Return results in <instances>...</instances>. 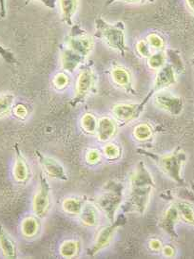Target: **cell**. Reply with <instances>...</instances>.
Segmentation results:
<instances>
[{
  "instance_id": "obj_1",
  "label": "cell",
  "mask_w": 194,
  "mask_h": 259,
  "mask_svg": "<svg viewBox=\"0 0 194 259\" xmlns=\"http://www.w3.org/2000/svg\"><path fill=\"white\" fill-rule=\"evenodd\" d=\"M131 190L120 209L123 213L144 214L148 209L152 191L156 187L154 179L144 161H139L131 176Z\"/></svg>"
},
{
  "instance_id": "obj_2",
  "label": "cell",
  "mask_w": 194,
  "mask_h": 259,
  "mask_svg": "<svg viewBox=\"0 0 194 259\" xmlns=\"http://www.w3.org/2000/svg\"><path fill=\"white\" fill-rule=\"evenodd\" d=\"M94 37L101 40L107 46L125 56L128 51L125 36V23L117 21L109 23L101 16L94 20Z\"/></svg>"
},
{
  "instance_id": "obj_3",
  "label": "cell",
  "mask_w": 194,
  "mask_h": 259,
  "mask_svg": "<svg viewBox=\"0 0 194 259\" xmlns=\"http://www.w3.org/2000/svg\"><path fill=\"white\" fill-rule=\"evenodd\" d=\"M137 151L141 155H144L153 160L157 166L162 170L164 174L168 176L172 181L181 185L185 184V179L182 175V170L187 160V156L184 150L177 149L174 152L167 155H157L145 149H137Z\"/></svg>"
},
{
  "instance_id": "obj_4",
  "label": "cell",
  "mask_w": 194,
  "mask_h": 259,
  "mask_svg": "<svg viewBox=\"0 0 194 259\" xmlns=\"http://www.w3.org/2000/svg\"><path fill=\"white\" fill-rule=\"evenodd\" d=\"M124 190L123 183L109 181L104 185L101 193L96 198L98 210L106 215L109 222L115 220L117 212L124 201Z\"/></svg>"
},
{
  "instance_id": "obj_5",
  "label": "cell",
  "mask_w": 194,
  "mask_h": 259,
  "mask_svg": "<svg viewBox=\"0 0 194 259\" xmlns=\"http://www.w3.org/2000/svg\"><path fill=\"white\" fill-rule=\"evenodd\" d=\"M96 82V75L93 69V62H88L80 67V71L76 80L75 95L70 102L72 107H77L79 104L83 103L88 95L93 91Z\"/></svg>"
},
{
  "instance_id": "obj_6",
  "label": "cell",
  "mask_w": 194,
  "mask_h": 259,
  "mask_svg": "<svg viewBox=\"0 0 194 259\" xmlns=\"http://www.w3.org/2000/svg\"><path fill=\"white\" fill-rule=\"evenodd\" d=\"M176 74H177L176 70L170 63H167L161 69L157 70V74H156L152 88L148 92V94L145 96L143 101L138 104V111H139L140 114H142L145 107L148 105L149 100L153 97V95L156 93L176 84V82H177Z\"/></svg>"
},
{
  "instance_id": "obj_7",
  "label": "cell",
  "mask_w": 194,
  "mask_h": 259,
  "mask_svg": "<svg viewBox=\"0 0 194 259\" xmlns=\"http://www.w3.org/2000/svg\"><path fill=\"white\" fill-rule=\"evenodd\" d=\"M127 222V218L125 217V213L118 214L115 220L109 222V225L104 226L103 228L98 232L96 239L91 248L88 249L87 254L91 257L95 256L97 253L106 249L109 244L111 243L114 235L117 230L123 227Z\"/></svg>"
},
{
  "instance_id": "obj_8",
  "label": "cell",
  "mask_w": 194,
  "mask_h": 259,
  "mask_svg": "<svg viewBox=\"0 0 194 259\" xmlns=\"http://www.w3.org/2000/svg\"><path fill=\"white\" fill-rule=\"evenodd\" d=\"M70 28V33L65 38V45L87 59L94 47L93 37L78 24H73Z\"/></svg>"
},
{
  "instance_id": "obj_9",
  "label": "cell",
  "mask_w": 194,
  "mask_h": 259,
  "mask_svg": "<svg viewBox=\"0 0 194 259\" xmlns=\"http://www.w3.org/2000/svg\"><path fill=\"white\" fill-rule=\"evenodd\" d=\"M52 203V191L50 183L47 180L44 172L39 174V184L37 193L34 195L32 200V208L34 214L38 219L45 218L51 208Z\"/></svg>"
},
{
  "instance_id": "obj_10",
  "label": "cell",
  "mask_w": 194,
  "mask_h": 259,
  "mask_svg": "<svg viewBox=\"0 0 194 259\" xmlns=\"http://www.w3.org/2000/svg\"><path fill=\"white\" fill-rule=\"evenodd\" d=\"M154 104L157 107L168 112L172 116H178L183 112L184 102L183 99L168 92H158L153 95Z\"/></svg>"
},
{
  "instance_id": "obj_11",
  "label": "cell",
  "mask_w": 194,
  "mask_h": 259,
  "mask_svg": "<svg viewBox=\"0 0 194 259\" xmlns=\"http://www.w3.org/2000/svg\"><path fill=\"white\" fill-rule=\"evenodd\" d=\"M35 156L45 174L54 178L55 180H59L62 182H66L69 180V177L67 175L65 168L58 160H55L54 158L48 157L38 150L35 151Z\"/></svg>"
},
{
  "instance_id": "obj_12",
  "label": "cell",
  "mask_w": 194,
  "mask_h": 259,
  "mask_svg": "<svg viewBox=\"0 0 194 259\" xmlns=\"http://www.w3.org/2000/svg\"><path fill=\"white\" fill-rule=\"evenodd\" d=\"M179 220H180V217H179L178 211L175 205L172 203L164 213L163 217L159 221L158 225L164 233H166L171 239H177L178 234L175 227Z\"/></svg>"
},
{
  "instance_id": "obj_13",
  "label": "cell",
  "mask_w": 194,
  "mask_h": 259,
  "mask_svg": "<svg viewBox=\"0 0 194 259\" xmlns=\"http://www.w3.org/2000/svg\"><path fill=\"white\" fill-rule=\"evenodd\" d=\"M85 60V57L74 52L69 47L65 46L61 48L60 64L65 72L73 73L79 67L82 66Z\"/></svg>"
},
{
  "instance_id": "obj_14",
  "label": "cell",
  "mask_w": 194,
  "mask_h": 259,
  "mask_svg": "<svg viewBox=\"0 0 194 259\" xmlns=\"http://www.w3.org/2000/svg\"><path fill=\"white\" fill-rule=\"evenodd\" d=\"M112 114L119 122L129 123L139 118L138 104H118L112 107Z\"/></svg>"
},
{
  "instance_id": "obj_15",
  "label": "cell",
  "mask_w": 194,
  "mask_h": 259,
  "mask_svg": "<svg viewBox=\"0 0 194 259\" xmlns=\"http://www.w3.org/2000/svg\"><path fill=\"white\" fill-rule=\"evenodd\" d=\"M15 153H16V160H15V165L13 174L16 182L18 183H26L30 179L31 176V170L30 166L27 162V160L24 157L23 153L19 149V146L17 144L15 145Z\"/></svg>"
},
{
  "instance_id": "obj_16",
  "label": "cell",
  "mask_w": 194,
  "mask_h": 259,
  "mask_svg": "<svg viewBox=\"0 0 194 259\" xmlns=\"http://www.w3.org/2000/svg\"><path fill=\"white\" fill-rule=\"evenodd\" d=\"M117 132V123L115 120L110 117H103L98 120L95 134L100 142H109V140L115 136Z\"/></svg>"
},
{
  "instance_id": "obj_17",
  "label": "cell",
  "mask_w": 194,
  "mask_h": 259,
  "mask_svg": "<svg viewBox=\"0 0 194 259\" xmlns=\"http://www.w3.org/2000/svg\"><path fill=\"white\" fill-rule=\"evenodd\" d=\"M0 251L6 258L17 257V247L14 238L10 236L7 230L0 224Z\"/></svg>"
},
{
  "instance_id": "obj_18",
  "label": "cell",
  "mask_w": 194,
  "mask_h": 259,
  "mask_svg": "<svg viewBox=\"0 0 194 259\" xmlns=\"http://www.w3.org/2000/svg\"><path fill=\"white\" fill-rule=\"evenodd\" d=\"M110 76L113 83L126 91L132 90V74L130 70L122 66H115L111 69Z\"/></svg>"
},
{
  "instance_id": "obj_19",
  "label": "cell",
  "mask_w": 194,
  "mask_h": 259,
  "mask_svg": "<svg viewBox=\"0 0 194 259\" xmlns=\"http://www.w3.org/2000/svg\"><path fill=\"white\" fill-rule=\"evenodd\" d=\"M58 5L63 22L71 27L73 25V17L77 13L79 0H58Z\"/></svg>"
},
{
  "instance_id": "obj_20",
  "label": "cell",
  "mask_w": 194,
  "mask_h": 259,
  "mask_svg": "<svg viewBox=\"0 0 194 259\" xmlns=\"http://www.w3.org/2000/svg\"><path fill=\"white\" fill-rule=\"evenodd\" d=\"M78 217L85 226L94 227L98 223V208L96 204L85 203Z\"/></svg>"
},
{
  "instance_id": "obj_21",
  "label": "cell",
  "mask_w": 194,
  "mask_h": 259,
  "mask_svg": "<svg viewBox=\"0 0 194 259\" xmlns=\"http://www.w3.org/2000/svg\"><path fill=\"white\" fill-rule=\"evenodd\" d=\"M173 204L178 211L180 219L194 226V206L188 200L181 198L174 200Z\"/></svg>"
},
{
  "instance_id": "obj_22",
  "label": "cell",
  "mask_w": 194,
  "mask_h": 259,
  "mask_svg": "<svg viewBox=\"0 0 194 259\" xmlns=\"http://www.w3.org/2000/svg\"><path fill=\"white\" fill-rule=\"evenodd\" d=\"M40 230V223L38 218L35 217H28L25 218L21 222V233L27 238H32L37 236Z\"/></svg>"
},
{
  "instance_id": "obj_23",
  "label": "cell",
  "mask_w": 194,
  "mask_h": 259,
  "mask_svg": "<svg viewBox=\"0 0 194 259\" xmlns=\"http://www.w3.org/2000/svg\"><path fill=\"white\" fill-rule=\"evenodd\" d=\"M85 201L79 198H67L63 200L62 208L65 213H69L71 215H78Z\"/></svg>"
},
{
  "instance_id": "obj_24",
  "label": "cell",
  "mask_w": 194,
  "mask_h": 259,
  "mask_svg": "<svg viewBox=\"0 0 194 259\" xmlns=\"http://www.w3.org/2000/svg\"><path fill=\"white\" fill-rule=\"evenodd\" d=\"M80 250V243L73 240H66L59 247V253L64 258H73L75 257Z\"/></svg>"
},
{
  "instance_id": "obj_25",
  "label": "cell",
  "mask_w": 194,
  "mask_h": 259,
  "mask_svg": "<svg viewBox=\"0 0 194 259\" xmlns=\"http://www.w3.org/2000/svg\"><path fill=\"white\" fill-rule=\"evenodd\" d=\"M148 66L153 70H158L167 64V54L165 50L156 51V53L150 54L148 58Z\"/></svg>"
},
{
  "instance_id": "obj_26",
  "label": "cell",
  "mask_w": 194,
  "mask_h": 259,
  "mask_svg": "<svg viewBox=\"0 0 194 259\" xmlns=\"http://www.w3.org/2000/svg\"><path fill=\"white\" fill-rule=\"evenodd\" d=\"M165 52L167 54V59L170 60V64L176 70V72L177 73L183 72L185 70V66L178 51L173 49H168Z\"/></svg>"
},
{
  "instance_id": "obj_27",
  "label": "cell",
  "mask_w": 194,
  "mask_h": 259,
  "mask_svg": "<svg viewBox=\"0 0 194 259\" xmlns=\"http://www.w3.org/2000/svg\"><path fill=\"white\" fill-rule=\"evenodd\" d=\"M152 134H153L152 127L146 122L140 123L137 126H135V128L133 130V136L140 142L148 141L151 138Z\"/></svg>"
},
{
  "instance_id": "obj_28",
  "label": "cell",
  "mask_w": 194,
  "mask_h": 259,
  "mask_svg": "<svg viewBox=\"0 0 194 259\" xmlns=\"http://www.w3.org/2000/svg\"><path fill=\"white\" fill-rule=\"evenodd\" d=\"M98 120L92 113H85L81 118V127L87 133L93 134L97 128Z\"/></svg>"
},
{
  "instance_id": "obj_29",
  "label": "cell",
  "mask_w": 194,
  "mask_h": 259,
  "mask_svg": "<svg viewBox=\"0 0 194 259\" xmlns=\"http://www.w3.org/2000/svg\"><path fill=\"white\" fill-rule=\"evenodd\" d=\"M15 104V95L7 92L0 95V117L8 114Z\"/></svg>"
},
{
  "instance_id": "obj_30",
  "label": "cell",
  "mask_w": 194,
  "mask_h": 259,
  "mask_svg": "<svg viewBox=\"0 0 194 259\" xmlns=\"http://www.w3.org/2000/svg\"><path fill=\"white\" fill-rule=\"evenodd\" d=\"M146 40L148 41L149 46L151 47V49L156 50V51H163L166 47V43L163 37L158 34L157 32H150L148 34Z\"/></svg>"
},
{
  "instance_id": "obj_31",
  "label": "cell",
  "mask_w": 194,
  "mask_h": 259,
  "mask_svg": "<svg viewBox=\"0 0 194 259\" xmlns=\"http://www.w3.org/2000/svg\"><path fill=\"white\" fill-rule=\"evenodd\" d=\"M135 50H136V53L142 58H148V56L152 54V49H151V47L149 46V44L146 39H142V40L137 41V43L135 45Z\"/></svg>"
},
{
  "instance_id": "obj_32",
  "label": "cell",
  "mask_w": 194,
  "mask_h": 259,
  "mask_svg": "<svg viewBox=\"0 0 194 259\" xmlns=\"http://www.w3.org/2000/svg\"><path fill=\"white\" fill-rule=\"evenodd\" d=\"M104 154L109 160H117L121 155V150L117 145L108 144L104 147Z\"/></svg>"
},
{
  "instance_id": "obj_33",
  "label": "cell",
  "mask_w": 194,
  "mask_h": 259,
  "mask_svg": "<svg viewBox=\"0 0 194 259\" xmlns=\"http://www.w3.org/2000/svg\"><path fill=\"white\" fill-rule=\"evenodd\" d=\"M69 77L65 73V72H60V73H57L55 75L54 80H53V83L54 85L57 90H63L65 89L68 84H69Z\"/></svg>"
},
{
  "instance_id": "obj_34",
  "label": "cell",
  "mask_w": 194,
  "mask_h": 259,
  "mask_svg": "<svg viewBox=\"0 0 194 259\" xmlns=\"http://www.w3.org/2000/svg\"><path fill=\"white\" fill-rule=\"evenodd\" d=\"M0 57L8 64H16L17 62L15 54L9 49L2 46L1 44H0Z\"/></svg>"
},
{
  "instance_id": "obj_35",
  "label": "cell",
  "mask_w": 194,
  "mask_h": 259,
  "mask_svg": "<svg viewBox=\"0 0 194 259\" xmlns=\"http://www.w3.org/2000/svg\"><path fill=\"white\" fill-rule=\"evenodd\" d=\"M100 157H101L100 153L96 149L90 150L89 152L86 154V160L91 164H94V163L98 162L100 160Z\"/></svg>"
},
{
  "instance_id": "obj_36",
  "label": "cell",
  "mask_w": 194,
  "mask_h": 259,
  "mask_svg": "<svg viewBox=\"0 0 194 259\" xmlns=\"http://www.w3.org/2000/svg\"><path fill=\"white\" fill-rule=\"evenodd\" d=\"M121 1V2H125V3H129V4H145V3H148V2H154L156 0H106V5L109 6L115 2Z\"/></svg>"
},
{
  "instance_id": "obj_37",
  "label": "cell",
  "mask_w": 194,
  "mask_h": 259,
  "mask_svg": "<svg viewBox=\"0 0 194 259\" xmlns=\"http://www.w3.org/2000/svg\"><path fill=\"white\" fill-rule=\"evenodd\" d=\"M14 112H15L16 117H18L19 119H24L28 116V109L23 105L16 106L15 109H14Z\"/></svg>"
},
{
  "instance_id": "obj_38",
  "label": "cell",
  "mask_w": 194,
  "mask_h": 259,
  "mask_svg": "<svg viewBox=\"0 0 194 259\" xmlns=\"http://www.w3.org/2000/svg\"><path fill=\"white\" fill-rule=\"evenodd\" d=\"M162 247H163V244L162 242L157 239V238H152L150 241H149V248L154 251H159L162 250Z\"/></svg>"
},
{
  "instance_id": "obj_39",
  "label": "cell",
  "mask_w": 194,
  "mask_h": 259,
  "mask_svg": "<svg viewBox=\"0 0 194 259\" xmlns=\"http://www.w3.org/2000/svg\"><path fill=\"white\" fill-rule=\"evenodd\" d=\"M161 251L163 252L164 256H166V257H172L175 254V250L171 245L163 246Z\"/></svg>"
},
{
  "instance_id": "obj_40",
  "label": "cell",
  "mask_w": 194,
  "mask_h": 259,
  "mask_svg": "<svg viewBox=\"0 0 194 259\" xmlns=\"http://www.w3.org/2000/svg\"><path fill=\"white\" fill-rule=\"evenodd\" d=\"M7 16V0H0V17L5 18Z\"/></svg>"
},
{
  "instance_id": "obj_41",
  "label": "cell",
  "mask_w": 194,
  "mask_h": 259,
  "mask_svg": "<svg viewBox=\"0 0 194 259\" xmlns=\"http://www.w3.org/2000/svg\"><path fill=\"white\" fill-rule=\"evenodd\" d=\"M39 1L49 9H55L56 7V4L58 3V0H39Z\"/></svg>"
},
{
  "instance_id": "obj_42",
  "label": "cell",
  "mask_w": 194,
  "mask_h": 259,
  "mask_svg": "<svg viewBox=\"0 0 194 259\" xmlns=\"http://www.w3.org/2000/svg\"><path fill=\"white\" fill-rule=\"evenodd\" d=\"M186 5L194 16V0H186Z\"/></svg>"
},
{
  "instance_id": "obj_43",
  "label": "cell",
  "mask_w": 194,
  "mask_h": 259,
  "mask_svg": "<svg viewBox=\"0 0 194 259\" xmlns=\"http://www.w3.org/2000/svg\"><path fill=\"white\" fill-rule=\"evenodd\" d=\"M31 1H33V0H25V4L28 5L29 3H31Z\"/></svg>"
},
{
  "instance_id": "obj_44",
  "label": "cell",
  "mask_w": 194,
  "mask_h": 259,
  "mask_svg": "<svg viewBox=\"0 0 194 259\" xmlns=\"http://www.w3.org/2000/svg\"><path fill=\"white\" fill-rule=\"evenodd\" d=\"M192 187H193V190H194V182L192 183Z\"/></svg>"
},
{
  "instance_id": "obj_45",
  "label": "cell",
  "mask_w": 194,
  "mask_h": 259,
  "mask_svg": "<svg viewBox=\"0 0 194 259\" xmlns=\"http://www.w3.org/2000/svg\"><path fill=\"white\" fill-rule=\"evenodd\" d=\"M194 62V61H193Z\"/></svg>"
}]
</instances>
